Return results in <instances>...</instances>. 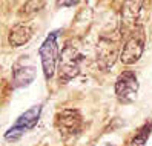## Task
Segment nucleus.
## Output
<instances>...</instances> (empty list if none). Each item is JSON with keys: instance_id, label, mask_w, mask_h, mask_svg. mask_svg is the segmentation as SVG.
Returning a JSON list of instances; mask_svg holds the SVG:
<instances>
[{"instance_id": "1", "label": "nucleus", "mask_w": 152, "mask_h": 146, "mask_svg": "<svg viewBox=\"0 0 152 146\" xmlns=\"http://www.w3.org/2000/svg\"><path fill=\"white\" fill-rule=\"evenodd\" d=\"M123 39V32L120 29H114L111 32L102 34L100 40L97 43V63L103 69L111 68L117 57H120V45Z\"/></svg>"}, {"instance_id": "5", "label": "nucleus", "mask_w": 152, "mask_h": 146, "mask_svg": "<svg viewBox=\"0 0 152 146\" xmlns=\"http://www.w3.org/2000/svg\"><path fill=\"white\" fill-rule=\"evenodd\" d=\"M40 115H42V105H35V106L29 108L28 111L23 112L15 120V123L5 132V140H8V142L19 140L25 132H28V131L34 129V128L37 126V123L40 120Z\"/></svg>"}, {"instance_id": "2", "label": "nucleus", "mask_w": 152, "mask_h": 146, "mask_svg": "<svg viewBox=\"0 0 152 146\" xmlns=\"http://www.w3.org/2000/svg\"><path fill=\"white\" fill-rule=\"evenodd\" d=\"M126 40H124L123 46H121V54H120V60L123 65H134L140 60L145 51V45H146V32H145V26L140 25L135 28L129 29L126 32Z\"/></svg>"}, {"instance_id": "7", "label": "nucleus", "mask_w": 152, "mask_h": 146, "mask_svg": "<svg viewBox=\"0 0 152 146\" xmlns=\"http://www.w3.org/2000/svg\"><path fill=\"white\" fill-rule=\"evenodd\" d=\"M83 118L77 109H63L57 114V126L63 134H75L82 128Z\"/></svg>"}, {"instance_id": "10", "label": "nucleus", "mask_w": 152, "mask_h": 146, "mask_svg": "<svg viewBox=\"0 0 152 146\" xmlns=\"http://www.w3.org/2000/svg\"><path fill=\"white\" fill-rule=\"evenodd\" d=\"M151 132H152V123H145L138 129V132L134 135V139L131 140L129 146H146Z\"/></svg>"}, {"instance_id": "11", "label": "nucleus", "mask_w": 152, "mask_h": 146, "mask_svg": "<svg viewBox=\"0 0 152 146\" xmlns=\"http://www.w3.org/2000/svg\"><path fill=\"white\" fill-rule=\"evenodd\" d=\"M78 2H58V5H61V6H74Z\"/></svg>"}, {"instance_id": "4", "label": "nucleus", "mask_w": 152, "mask_h": 146, "mask_svg": "<svg viewBox=\"0 0 152 146\" xmlns=\"http://www.w3.org/2000/svg\"><path fill=\"white\" fill-rule=\"evenodd\" d=\"M58 32L60 31H52L49 32V35L45 42L42 43V46L39 48V56L42 60V71H43V76L46 80L52 79L57 68V62L60 59V54H58Z\"/></svg>"}, {"instance_id": "8", "label": "nucleus", "mask_w": 152, "mask_h": 146, "mask_svg": "<svg viewBox=\"0 0 152 146\" xmlns=\"http://www.w3.org/2000/svg\"><path fill=\"white\" fill-rule=\"evenodd\" d=\"M35 79V68L32 65H22L17 63L12 69V86L14 88H26Z\"/></svg>"}, {"instance_id": "3", "label": "nucleus", "mask_w": 152, "mask_h": 146, "mask_svg": "<svg viewBox=\"0 0 152 146\" xmlns=\"http://www.w3.org/2000/svg\"><path fill=\"white\" fill-rule=\"evenodd\" d=\"M83 56L77 46L72 43H66L60 52L58 59V79L63 81H71L80 74Z\"/></svg>"}, {"instance_id": "9", "label": "nucleus", "mask_w": 152, "mask_h": 146, "mask_svg": "<svg viewBox=\"0 0 152 146\" xmlns=\"http://www.w3.org/2000/svg\"><path fill=\"white\" fill-rule=\"evenodd\" d=\"M32 37V29L28 25H15L12 26V29L10 31V35H8V42H10L11 46L19 48L26 45Z\"/></svg>"}, {"instance_id": "6", "label": "nucleus", "mask_w": 152, "mask_h": 146, "mask_svg": "<svg viewBox=\"0 0 152 146\" xmlns=\"http://www.w3.org/2000/svg\"><path fill=\"white\" fill-rule=\"evenodd\" d=\"M138 92V80L134 71H123L115 80V95L121 103H132Z\"/></svg>"}]
</instances>
